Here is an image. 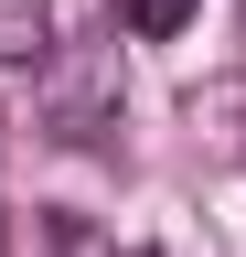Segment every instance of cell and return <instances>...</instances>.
I'll return each mask as SVG.
<instances>
[{
	"instance_id": "3",
	"label": "cell",
	"mask_w": 246,
	"mask_h": 257,
	"mask_svg": "<svg viewBox=\"0 0 246 257\" xmlns=\"http://www.w3.org/2000/svg\"><path fill=\"white\" fill-rule=\"evenodd\" d=\"M193 11H203V0H118V32H129V43H171Z\"/></svg>"
},
{
	"instance_id": "4",
	"label": "cell",
	"mask_w": 246,
	"mask_h": 257,
	"mask_svg": "<svg viewBox=\"0 0 246 257\" xmlns=\"http://www.w3.org/2000/svg\"><path fill=\"white\" fill-rule=\"evenodd\" d=\"M54 246H65V257H139V246H107L86 214H65V225H54Z\"/></svg>"
},
{
	"instance_id": "5",
	"label": "cell",
	"mask_w": 246,
	"mask_h": 257,
	"mask_svg": "<svg viewBox=\"0 0 246 257\" xmlns=\"http://www.w3.org/2000/svg\"><path fill=\"white\" fill-rule=\"evenodd\" d=\"M0 236H11V225H0Z\"/></svg>"
},
{
	"instance_id": "1",
	"label": "cell",
	"mask_w": 246,
	"mask_h": 257,
	"mask_svg": "<svg viewBox=\"0 0 246 257\" xmlns=\"http://www.w3.org/2000/svg\"><path fill=\"white\" fill-rule=\"evenodd\" d=\"M118 96H129L118 43H54V54H43V140L97 150L107 128H118Z\"/></svg>"
},
{
	"instance_id": "2",
	"label": "cell",
	"mask_w": 246,
	"mask_h": 257,
	"mask_svg": "<svg viewBox=\"0 0 246 257\" xmlns=\"http://www.w3.org/2000/svg\"><path fill=\"white\" fill-rule=\"evenodd\" d=\"M54 54V0H0V64H43Z\"/></svg>"
}]
</instances>
